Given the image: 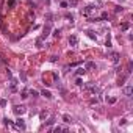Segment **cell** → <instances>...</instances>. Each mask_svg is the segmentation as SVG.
<instances>
[{"mask_svg": "<svg viewBox=\"0 0 133 133\" xmlns=\"http://www.w3.org/2000/svg\"><path fill=\"white\" fill-rule=\"evenodd\" d=\"M81 74H85V69H83V67L77 69V75H81Z\"/></svg>", "mask_w": 133, "mask_h": 133, "instance_id": "d6986e66", "label": "cell"}, {"mask_svg": "<svg viewBox=\"0 0 133 133\" xmlns=\"http://www.w3.org/2000/svg\"><path fill=\"white\" fill-rule=\"evenodd\" d=\"M47 116H49V113H47V111H41V113H39V118H41V121H44Z\"/></svg>", "mask_w": 133, "mask_h": 133, "instance_id": "2e32d148", "label": "cell"}, {"mask_svg": "<svg viewBox=\"0 0 133 133\" xmlns=\"http://www.w3.org/2000/svg\"><path fill=\"white\" fill-rule=\"evenodd\" d=\"M108 102H110V103H114V102H116V97H111V99H108Z\"/></svg>", "mask_w": 133, "mask_h": 133, "instance_id": "cb8c5ba5", "label": "cell"}, {"mask_svg": "<svg viewBox=\"0 0 133 133\" xmlns=\"http://www.w3.org/2000/svg\"><path fill=\"white\" fill-rule=\"evenodd\" d=\"M53 36H60V30H55V31H53Z\"/></svg>", "mask_w": 133, "mask_h": 133, "instance_id": "d4e9b609", "label": "cell"}, {"mask_svg": "<svg viewBox=\"0 0 133 133\" xmlns=\"http://www.w3.org/2000/svg\"><path fill=\"white\" fill-rule=\"evenodd\" d=\"M66 19H69L71 22H72V20H74V16H72V14H66Z\"/></svg>", "mask_w": 133, "mask_h": 133, "instance_id": "7402d4cb", "label": "cell"}, {"mask_svg": "<svg viewBox=\"0 0 133 133\" xmlns=\"http://www.w3.org/2000/svg\"><path fill=\"white\" fill-rule=\"evenodd\" d=\"M60 5H61V6H63V8H67V3H66V2H61Z\"/></svg>", "mask_w": 133, "mask_h": 133, "instance_id": "4316f807", "label": "cell"}, {"mask_svg": "<svg viewBox=\"0 0 133 133\" xmlns=\"http://www.w3.org/2000/svg\"><path fill=\"white\" fill-rule=\"evenodd\" d=\"M67 127H61V125H57L55 128H52V132H67Z\"/></svg>", "mask_w": 133, "mask_h": 133, "instance_id": "52a82bcc", "label": "cell"}, {"mask_svg": "<svg viewBox=\"0 0 133 133\" xmlns=\"http://www.w3.org/2000/svg\"><path fill=\"white\" fill-rule=\"evenodd\" d=\"M16 127H17V128H20V130H25V122H24L22 118H19L17 121H16Z\"/></svg>", "mask_w": 133, "mask_h": 133, "instance_id": "5b68a950", "label": "cell"}, {"mask_svg": "<svg viewBox=\"0 0 133 133\" xmlns=\"http://www.w3.org/2000/svg\"><path fill=\"white\" fill-rule=\"evenodd\" d=\"M99 19H100V20H105V19H108V13H102Z\"/></svg>", "mask_w": 133, "mask_h": 133, "instance_id": "ac0fdd59", "label": "cell"}, {"mask_svg": "<svg viewBox=\"0 0 133 133\" xmlns=\"http://www.w3.org/2000/svg\"><path fill=\"white\" fill-rule=\"evenodd\" d=\"M50 33V25H47L46 28H44V33H42V38H46V36H49Z\"/></svg>", "mask_w": 133, "mask_h": 133, "instance_id": "4fadbf2b", "label": "cell"}, {"mask_svg": "<svg viewBox=\"0 0 133 133\" xmlns=\"http://www.w3.org/2000/svg\"><path fill=\"white\" fill-rule=\"evenodd\" d=\"M97 13H99V8L95 6V5H89V6L81 10V14L86 16L88 19H89V22H91V19H92V14H97Z\"/></svg>", "mask_w": 133, "mask_h": 133, "instance_id": "6da1fadb", "label": "cell"}, {"mask_svg": "<svg viewBox=\"0 0 133 133\" xmlns=\"http://www.w3.org/2000/svg\"><path fill=\"white\" fill-rule=\"evenodd\" d=\"M41 94L44 95V97H46V99H52V97H53V95H52V92H50V91H46V89H44V91H42Z\"/></svg>", "mask_w": 133, "mask_h": 133, "instance_id": "30bf717a", "label": "cell"}, {"mask_svg": "<svg viewBox=\"0 0 133 133\" xmlns=\"http://www.w3.org/2000/svg\"><path fill=\"white\" fill-rule=\"evenodd\" d=\"M77 86H83V81H81V78H77Z\"/></svg>", "mask_w": 133, "mask_h": 133, "instance_id": "ffe728a7", "label": "cell"}, {"mask_svg": "<svg viewBox=\"0 0 133 133\" xmlns=\"http://www.w3.org/2000/svg\"><path fill=\"white\" fill-rule=\"evenodd\" d=\"M3 122H5V125H11V121H10L8 118H5V119H3Z\"/></svg>", "mask_w": 133, "mask_h": 133, "instance_id": "44dd1931", "label": "cell"}, {"mask_svg": "<svg viewBox=\"0 0 133 133\" xmlns=\"http://www.w3.org/2000/svg\"><path fill=\"white\" fill-rule=\"evenodd\" d=\"M97 66H95V63H92V61H88L86 64H85V71H92V69H95Z\"/></svg>", "mask_w": 133, "mask_h": 133, "instance_id": "8992f818", "label": "cell"}, {"mask_svg": "<svg viewBox=\"0 0 133 133\" xmlns=\"http://www.w3.org/2000/svg\"><path fill=\"white\" fill-rule=\"evenodd\" d=\"M17 5V0H8V8H14Z\"/></svg>", "mask_w": 133, "mask_h": 133, "instance_id": "7c38bea8", "label": "cell"}, {"mask_svg": "<svg viewBox=\"0 0 133 133\" xmlns=\"http://www.w3.org/2000/svg\"><path fill=\"white\" fill-rule=\"evenodd\" d=\"M63 121H64L66 124H71V122H72V118L67 116V114H64V116H63Z\"/></svg>", "mask_w": 133, "mask_h": 133, "instance_id": "5bb4252c", "label": "cell"}, {"mask_svg": "<svg viewBox=\"0 0 133 133\" xmlns=\"http://www.w3.org/2000/svg\"><path fill=\"white\" fill-rule=\"evenodd\" d=\"M128 28H130V24H128V22H124V24L121 25V30H122V31H127Z\"/></svg>", "mask_w": 133, "mask_h": 133, "instance_id": "8fae6325", "label": "cell"}, {"mask_svg": "<svg viewBox=\"0 0 133 133\" xmlns=\"http://www.w3.org/2000/svg\"><path fill=\"white\" fill-rule=\"evenodd\" d=\"M111 58H113V64H118L119 63V53H113Z\"/></svg>", "mask_w": 133, "mask_h": 133, "instance_id": "9c48e42d", "label": "cell"}, {"mask_svg": "<svg viewBox=\"0 0 133 133\" xmlns=\"http://www.w3.org/2000/svg\"><path fill=\"white\" fill-rule=\"evenodd\" d=\"M86 89H88V91H91L92 94H99V92H100V88L99 86H94V85H88Z\"/></svg>", "mask_w": 133, "mask_h": 133, "instance_id": "3957f363", "label": "cell"}, {"mask_svg": "<svg viewBox=\"0 0 133 133\" xmlns=\"http://www.w3.org/2000/svg\"><path fill=\"white\" fill-rule=\"evenodd\" d=\"M5 105H6V100H5V99H0V106H5Z\"/></svg>", "mask_w": 133, "mask_h": 133, "instance_id": "603a6c76", "label": "cell"}, {"mask_svg": "<svg viewBox=\"0 0 133 133\" xmlns=\"http://www.w3.org/2000/svg\"><path fill=\"white\" fill-rule=\"evenodd\" d=\"M91 103H99V99H91Z\"/></svg>", "mask_w": 133, "mask_h": 133, "instance_id": "83f0119b", "label": "cell"}, {"mask_svg": "<svg viewBox=\"0 0 133 133\" xmlns=\"http://www.w3.org/2000/svg\"><path fill=\"white\" fill-rule=\"evenodd\" d=\"M86 33H88V36H89L91 39H97V36L94 34V31H86Z\"/></svg>", "mask_w": 133, "mask_h": 133, "instance_id": "e0dca14e", "label": "cell"}, {"mask_svg": "<svg viewBox=\"0 0 133 133\" xmlns=\"http://www.w3.org/2000/svg\"><path fill=\"white\" fill-rule=\"evenodd\" d=\"M124 94H125L127 97H132V94H133V86L132 85H128V86L124 88Z\"/></svg>", "mask_w": 133, "mask_h": 133, "instance_id": "277c9868", "label": "cell"}, {"mask_svg": "<svg viewBox=\"0 0 133 133\" xmlns=\"http://www.w3.org/2000/svg\"><path fill=\"white\" fill-rule=\"evenodd\" d=\"M28 94H30V95H33V97H38V95H39V92L36 91V89H28Z\"/></svg>", "mask_w": 133, "mask_h": 133, "instance_id": "9a60e30c", "label": "cell"}, {"mask_svg": "<svg viewBox=\"0 0 133 133\" xmlns=\"http://www.w3.org/2000/svg\"><path fill=\"white\" fill-rule=\"evenodd\" d=\"M77 42H78V39H77V36H71V38H69V44H71V46H77Z\"/></svg>", "mask_w": 133, "mask_h": 133, "instance_id": "ba28073f", "label": "cell"}, {"mask_svg": "<svg viewBox=\"0 0 133 133\" xmlns=\"http://www.w3.org/2000/svg\"><path fill=\"white\" fill-rule=\"evenodd\" d=\"M106 47H111V41H110V38L106 39Z\"/></svg>", "mask_w": 133, "mask_h": 133, "instance_id": "484cf974", "label": "cell"}, {"mask_svg": "<svg viewBox=\"0 0 133 133\" xmlns=\"http://www.w3.org/2000/svg\"><path fill=\"white\" fill-rule=\"evenodd\" d=\"M13 111H14V113L17 114V116H22V114L27 111V108H25L24 105H16L14 108H13Z\"/></svg>", "mask_w": 133, "mask_h": 133, "instance_id": "7a4b0ae2", "label": "cell"}]
</instances>
